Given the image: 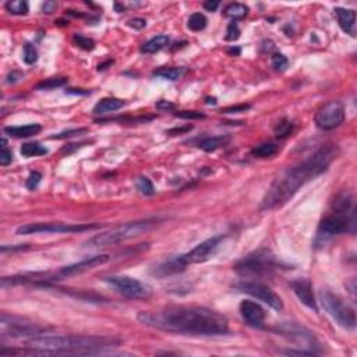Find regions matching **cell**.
Here are the masks:
<instances>
[{
    "label": "cell",
    "mask_w": 357,
    "mask_h": 357,
    "mask_svg": "<svg viewBox=\"0 0 357 357\" xmlns=\"http://www.w3.org/2000/svg\"><path fill=\"white\" fill-rule=\"evenodd\" d=\"M138 321L151 328L193 335H223L228 318L205 307H167L159 311H141Z\"/></svg>",
    "instance_id": "6da1fadb"
},
{
    "label": "cell",
    "mask_w": 357,
    "mask_h": 357,
    "mask_svg": "<svg viewBox=\"0 0 357 357\" xmlns=\"http://www.w3.org/2000/svg\"><path fill=\"white\" fill-rule=\"evenodd\" d=\"M336 156L338 147L328 144L321 147L306 161L289 167L282 174H279L262 198L260 206L261 211H269L283 206L304 184L325 172Z\"/></svg>",
    "instance_id": "7a4b0ae2"
},
{
    "label": "cell",
    "mask_w": 357,
    "mask_h": 357,
    "mask_svg": "<svg viewBox=\"0 0 357 357\" xmlns=\"http://www.w3.org/2000/svg\"><path fill=\"white\" fill-rule=\"evenodd\" d=\"M120 340L105 336H84V335H64V336H32L24 342L25 347L38 349L45 354H94L103 347L119 345Z\"/></svg>",
    "instance_id": "3957f363"
},
{
    "label": "cell",
    "mask_w": 357,
    "mask_h": 357,
    "mask_svg": "<svg viewBox=\"0 0 357 357\" xmlns=\"http://www.w3.org/2000/svg\"><path fill=\"white\" fill-rule=\"evenodd\" d=\"M155 219H142V221H135V222H128L116 228L111 229L108 232L96 234L94 237H91L88 241H85V247H108V245L117 244L126 240L135 237L138 234L144 233L147 230H150L155 225Z\"/></svg>",
    "instance_id": "277c9868"
},
{
    "label": "cell",
    "mask_w": 357,
    "mask_h": 357,
    "mask_svg": "<svg viewBox=\"0 0 357 357\" xmlns=\"http://www.w3.org/2000/svg\"><path fill=\"white\" fill-rule=\"evenodd\" d=\"M319 300L331 317L339 324L342 328L354 329L356 328V312L354 308L340 299L339 296L332 293L331 290L323 289L319 292Z\"/></svg>",
    "instance_id": "5b68a950"
},
{
    "label": "cell",
    "mask_w": 357,
    "mask_h": 357,
    "mask_svg": "<svg viewBox=\"0 0 357 357\" xmlns=\"http://www.w3.org/2000/svg\"><path fill=\"white\" fill-rule=\"evenodd\" d=\"M278 262L271 251L258 250L240 260L234 269L241 275H265L276 269Z\"/></svg>",
    "instance_id": "8992f818"
},
{
    "label": "cell",
    "mask_w": 357,
    "mask_h": 357,
    "mask_svg": "<svg viewBox=\"0 0 357 357\" xmlns=\"http://www.w3.org/2000/svg\"><path fill=\"white\" fill-rule=\"evenodd\" d=\"M100 225H81V223H63V222H48V223H27L17 228V234H38V233H77L98 229Z\"/></svg>",
    "instance_id": "52a82bcc"
},
{
    "label": "cell",
    "mask_w": 357,
    "mask_h": 357,
    "mask_svg": "<svg viewBox=\"0 0 357 357\" xmlns=\"http://www.w3.org/2000/svg\"><path fill=\"white\" fill-rule=\"evenodd\" d=\"M46 327H41L39 324L28 321L24 318L9 317L7 314H2V336L7 338H22V336H35L46 332Z\"/></svg>",
    "instance_id": "ba28073f"
},
{
    "label": "cell",
    "mask_w": 357,
    "mask_h": 357,
    "mask_svg": "<svg viewBox=\"0 0 357 357\" xmlns=\"http://www.w3.org/2000/svg\"><path fill=\"white\" fill-rule=\"evenodd\" d=\"M108 283H111L115 289L122 293L123 296H126L128 299H134V300H145L150 299L152 295V289L150 284L141 282L138 279L130 278V276H111L106 279Z\"/></svg>",
    "instance_id": "9c48e42d"
},
{
    "label": "cell",
    "mask_w": 357,
    "mask_h": 357,
    "mask_svg": "<svg viewBox=\"0 0 357 357\" xmlns=\"http://www.w3.org/2000/svg\"><path fill=\"white\" fill-rule=\"evenodd\" d=\"M225 239H226V236H223V234L213 236L211 239H206L205 241L195 245L194 248L189 251L187 254L177 257V261L180 262V265L183 268H186L187 265H191V264H201V262L208 261L217 253L218 248L221 247V243Z\"/></svg>",
    "instance_id": "30bf717a"
},
{
    "label": "cell",
    "mask_w": 357,
    "mask_h": 357,
    "mask_svg": "<svg viewBox=\"0 0 357 357\" xmlns=\"http://www.w3.org/2000/svg\"><path fill=\"white\" fill-rule=\"evenodd\" d=\"M236 288L243 293H247V295L253 296L258 300L264 301L265 304L272 307L273 310H282L283 308L282 299L267 284L260 283V282H253V280H245V282L236 283Z\"/></svg>",
    "instance_id": "8fae6325"
},
{
    "label": "cell",
    "mask_w": 357,
    "mask_h": 357,
    "mask_svg": "<svg viewBox=\"0 0 357 357\" xmlns=\"http://www.w3.org/2000/svg\"><path fill=\"white\" fill-rule=\"evenodd\" d=\"M345 120V108L339 100H331L318 109L315 113V123L321 130H334L339 127Z\"/></svg>",
    "instance_id": "7c38bea8"
},
{
    "label": "cell",
    "mask_w": 357,
    "mask_h": 357,
    "mask_svg": "<svg viewBox=\"0 0 357 357\" xmlns=\"http://www.w3.org/2000/svg\"><path fill=\"white\" fill-rule=\"evenodd\" d=\"M350 218L347 217V213L342 212H334L332 215H329L319 223L318 228V239H331L336 234L345 233L351 225Z\"/></svg>",
    "instance_id": "4fadbf2b"
},
{
    "label": "cell",
    "mask_w": 357,
    "mask_h": 357,
    "mask_svg": "<svg viewBox=\"0 0 357 357\" xmlns=\"http://www.w3.org/2000/svg\"><path fill=\"white\" fill-rule=\"evenodd\" d=\"M109 260H111V257L108 256V254H99V256L89 257V258H85V260H81V261L74 262V264H70V265L60 268V269L57 271V276L70 278V276L81 275V273L88 272L91 269L99 267V265H103V264H106Z\"/></svg>",
    "instance_id": "5bb4252c"
},
{
    "label": "cell",
    "mask_w": 357,
    "mask_h": 357,
    "mask_svg": "<svg viewBox=\"0 0 357 357\" xmlns=\"http://www.w3.org/2000/svg\"><path fill=\"white\" fill-rule=\"evenodd\" d=\"M240 314L245 323L254 328H262L265 323V310L258 303L251 300H243L240 303Z\"/></svg>",
    "instance_id": "9a60e30c"
},
{
    "label": "cell",
    "mask_w": 357,
    "mask_h": 357,
    "mask_svg": "<svg viewBox=\"0 0 357 357\" xmlns=\"http://www.w3.org/2000/svg\"><path fill=\"white\" fill-rule=\"evenodd\" d=\"M292 289L295 292V295L297 296V299L307 306L308 308H311L314 311H317V301L314 297V292H312V284L308 279H296L292 283Z\"/></svg>",
    "instance_id": "2e32d148"
},
{
    "label": "cell",
    "mask_w": 357,
    "mask_h": 357,
    "mask_svg": "<svg viewBox=\"0 0 357 357\" xmlns=\"http://www.w3.org/2000/svg\"><path fill=\"white\" fill-rule=\"evenodd\" d=\"M334 11L338 17L340 28L346 33L356 37V11L350 9H342V7H336Z\"/></svg>",
    "instance_id": "e0dca14e"
},
{
    "label": "cell",
    "mask_w": 357,
    "mask_h": 357,
    "mask_svg": "<svg viewBox=\"0 0 357 357\" xmlns=\"http://www.w3.org/2000/svg\"><path fill=\"white\" fill-rule=\"evenodd\" d=\"M42 131V126L32 123V124H27V126H10V127H5V133L16 137V138H27V137H32L37 135Z\"/></svg>",
    "instance_id": "ac0fdd59"
},
{
    "label": "cell",
    "mask_w": 357,
    "mask_h": 357,
    "mask_svg": "<svg viewBox=\"0 0 357 357\" xmlns=\"http://www.w3.org/2000/svg\"><path fill=\"white\" fill-rule=\"evenodd\" d=\"M124 105H126L124 100L119 99V98H102L94 106L92 112H94L95 115H106V113H111V112L122 109Z\"/></svg>",
    "instance_id": "d6986e66"
},
{
    "label": "cell",
    "mask_w": 357,
    "mask_h": 357,
    "mask_svg": "<svg viewBox=\"0 0 357 357\" xmlns=\"http://www.w3.org/2000/svg\"><path fill=\"white\" fill-rule=\"evenodd\" d=\"M229 141H230L229 135H213V137H206V138L201 139L198 142V147L206 152H212V151L219 150L221 147H225Z\"/></svg>",
    "instance_id": "ffe728a7"
},
{
    "label": "cell",
    "mask_w": 357,
    "mask_h": 357,
    "mask_svg": "<svg viewBox=\"0 0 357 357\" xmlns=\"http://www.w3.org/2000/svg\"><path fill=\"white\" fill-rule=\"evenodd\" d=\"M169 44V38L166 35H156L154 38H151L150 41H147L142 46H141V52L151 55V53H156L163 48H166Z\"/></svg>",
    "instance_id": "44dd1931"
},
{
    "label": "cell",
    "mask_w": 357,
    "mask_h": 357,
    "mask_svg": "<svg viewBox=\"0 0 357 357\" xmlns=\"http://www.w3.org/2000/svg\"><path fill=\"white\" fill-rule=\"evenodd\" d=\"M184 73H186L184 67H162L159 70L154 72V76L163 78V80H169V81H176L178 78H182Z\"/></svg>",
    "instance_id": "7402d4cb"
},
{
    "label": "cell",
    "mask_w": 357,
    "mask_h": 357,
    "mask_svg": "<svg viewBox=\"0 0 357 357\" xmlns=\"http://www.w3.org/2000/svg\"><path fill=\"white\" fill-rule=\"evenodd\" d=\"M20 152L25 158H32V156L46 155L48 148H45L44 145L38 144V142H27V144H22Z\"/></svg>",
    "instance_id": "603a6c76"
},
{
    "label": "cell",
    "mask_w": 357,
    "mask_h": 357,
    "mask_svg": "<svg viewBox=\"0 0 357 357\" xmlns=\"http://www.w3.org/2000/svg\"><path fill=\"white\" fill-rule=\"evenodd\" d=\"M278 151H279V147L276 144H272V142H264V144L256 147L254 150L251 151V154H253V156H256V158H261V159H264V158H271V156H273L276 152H278Z\"/></svg>",
    "instance_id": "cb8c5ba5"
},
{
    "label": "cell",
    "mask_w": 357,
    "mask_h": 357,
    "mask_svg": "<svg viewBox=\"0 0 357 357\" xmlns=\"http://www.w3.org/2000/svg\"><path fill=\"white\" fill-rule=\"evenodd\" d=\"M248 13V7L243 3H232L225 9V16L229 18H233V20H239L243 17L247 16Z\"/></svg>",
    "instance_id": "d4e9b609"
},
{
    "label": "cell",
    "mask_w": 357,
    "mask_h": 357,
    "mask_svg": "<svg viewBox=\"0 0 357 357\" xmlns=\"http://www.w3.org/2000/svg\"><path fill=\"white\" fill-rule=\"evenodd\" d=\"M67 83H68V78L67 77H52L45 80V81H41L37 85V89L38 91H49V89L60 88L63 85H66Z\"/></svg>",
    "instance_id": "484cf974"
},
{
    "label": "cell",
    "mask_w": 357,
    "mask_h": 357,
    "mask_svg": "<svg viewBox=\"0 0 357 357\" xmlns=\"http://www.w3.org/2000/svg\"><path fill=\"white\" fill-rule=\"evenodd\" d=\"M206 22L208 21H206V17L204 16V14L194 13V14H191L189 20H187V27H189L191 31L198 32V31H202V29L206 27Z\"/></svg>",
    "instance_id": "4316f807"
},
{
    "label": "cell",
    "mask_w": 357,
    "mask_h": 357,
    "mask_svg": "<svg viewBox=\"0 0 357 357\" xmlns=\"http://www.w3.org/2000/svg\"><path fill=\"white\" fill-rule=\"evenodd\" d=\"M6 10L16 16H24L28 13V3L24 0H10L6 3Z\"/></svg>",
    "instance_id": "83f0119b"
},
{
    "label": "cell",
    "mask_w": 357,
    "mask_h": 357,
    "mask_svg": "<svg viewBox=\"0 0 357 357\" xmlns=\"http://www.w3.org/2000/svg\"><path fill=\"white\" fill-rule=\"evenodd\" d=\"M292 130H293L292 122L288 120V119H282V120H279V122L276 123L273 131H275L276 138H284V137H288V135L292 133Z\"/></svg>",
    "instance_id": "f1b7e54d"
},
{
    "label": "cell",
    "mask_w": 357,
    "mask_h": 357,
    "mask_svg": "<svg viewBox=\"0 0 357 357\" xmlns=\"http://www.w3.org/2000/svg\"><path fill=\"white\" fill-rule=\"evenodd\" d=\"M137 189L139 190V193L144 195H152L155 193L154 190V184L151 183V180L148 177H138L137 178Z\"/></svg>",
    "instance_id": "f546056e"
},
{
    "label": "cell",
    "mask_w": 357,
    "mask_h": 357,
    "mask_svg": "<svg viewBox=\"0 0 357 357\" xmlns=\"http://www.w3.org/2000/svg\"><path fill=\"white\" fill-rule=\"evenodd\" d=\"M24 61L27 64H33L35 61L38 60V50L37 48L31 44H27L24 46V56H22Z\"/></svg>",
    "instance_id": "4dcf8cb0"
},
{
    "label": "cell",
    "mask_w": 357,
    "mask_h": 357,
    "mask_svg": "<svg viewBox=\"0 0 357 357\" xmlns=\"http://www.w3.org/2000/svg\"><path fill=\"white\" fill-rule=\"evenodd\" d=\"M73 39H74V42L77 44V46L83 48L84 50H92L95 48L94 41H92L91 38L84 37V35H81V33H74Z\"/></svg>",
    "instance_id": "1f68e13d"
},
{
    "label": "cell",
    "mask_w": 357,
    "mask_h": 357,
    "mask_svg": "<svg viewBox=\"0 0 357 357\" xmlns=\"http://www.w3.org/2000/svg\"><path fill=\"white\" fill-rule=\"evenodd\" d=\"M6 145H7L6 138H2V151H0V165L2 166H7L13 161V154H11V151Z\"/></svg>",
    "instance_id": "d6a6232c"
},
{
    "label": "cell",
    "mask_w": 357,
    "mask_h": 357,
    "mask_svg": "<svg viewBox=\"0 0 357 357\" xmlns=\"http://www.w3.org/2000/svg\"><path fill=\"white\" fill-rule=\"evenodd\" d=\"M88 131L87 128H73V130H67V131H63V133L56 134V135H52L53 139H64V138H70V137H76V135H81V134H85Z\"/></svg>",
    "instance_id": "836d02e7"
},
{
    "label": "cell",
    "mask_w": 357,
    "mask_h": 357,
    "mask_svg": "<svg viewBox=\"0 0 357 357\" xmlns=\"http://www.w3.org/2000/svg\"><path fill=\"white\" fill-rule=\"evenodd\" d=\"M271 61H272L273 68H275V70H278V72H283L284 68L288 67V59H286L283 55H280V53H275V55H272Z\"/></svg>",
    "instance_id": "e575fe53"
},
{
    "label": "cell",
    "mask_w": 357,
    "mask_h": 357,
    "mask_svg": "<svg viewBox=\"0 0 357 357\" xmlns=\"http://www.w3.org/2000/svg\"><path fill=\"white\" fill-rule=\"evenodd\" d=\"M174 116L180 119H187V120H194V119H205V115L197 111H182L174 113Z\"/></svg>",
    "instance_id": "d590c367"
},
{
    "label": "cell",
    "mask_w": 357,
    "mask_h": 357,
    "mask_svg": "<svg viewBox=\"0 0 357 357\" xmlns=\"http://www.w3.org/2000/svg\"><path fill=\"white\" fill-rule=\"evenodd\" d=\"M41 178H42V174L39 172H31L29 173V176H28L27 178V183H25V186H27L28 190H35L37 187L39 186V183H41Z\"/></svg>",
    "instance_id": "8d00e7d4"
},
{
    "label": "cell",
    "mask_w": 357,
    "mask_h": 357,
    "mask_svg": "<svg viewBox=\"0 0 357 357\" xmlns=\"http://www.w3.org/2000/svg\"><path fill=\"white\" fill-rule=\"evenodd\" d=\"M240 37V29H239V25L236 24V22H230L228 27V31H226V39L228 41H236V39H239Z\"/></svg>",
    "instance_id": "74e56055"
},
{
    "label": "cell",
    "mask_w": 357,
    "mask_h": 357,
    "mask_svg": "<svg viewBox=\"0 0 357 357\" xmlns=\"http://www.w3.org/2000/svg\"><path fill=\"white\" fill-rule=\"evenodd\" d=\"M85 144H88V141H84V142H78V144H68V145H66V147H64L63 150H61V152H63V154H67V155H68V154H73L74 151L80 150V148H81V147H84Z\"/></svg>",
    "instance_id": "f35d334b"
},
{
    "label": "cell",
    "mask_w": 357,
    "mask_h": 357,
    "mask_svg": "<svg viewBox=\"0 0 357 357\" xmlns=\"http://www.w3.org/2000/svg\"><path fill=\"white\" fill-rule=\"evenodd\" d=\"M250 105H239V106H232V108H226L222 109V113H240V112H245L250 109Z\"/></svg>",
    "instance_id": "ab89813d"
},
{
    "label": "cell",
    "mask_w": 357,
    "mask_h": 357,
    "mask_svg": "<svg viewBox=\"0 0 357 357\" xmlns=\"http://www.w3.org/2000/svg\"><path fill=\"white\" fill-rule=\"evenodd\" d=\"M127 24L131 28H135V29H142L147 25V21L144 18H131V20H128Z\"/></svg>",
    "instance_id": "60d3db41"
},
{
    "label": "cell",
    "mask_w": 357,
    "mask_h": 357,
    "mask_svg": "<svg viewBox=\"0 0 357 357\" xmlns=\"http://www.w3.org/2000/svg\"><path fill=\"white\" fill-rule=\"evenodd\" d=\"M156 108H158L159 111L170 112L173 111L176 106H174V103H172V102H167V100H159V102L156 103Z\"/></svg>",
    "instance_id": "b9f144b4"
},
{
    "label": "cell",
    "mask_w": 357,
    "mask_h": 357,
    "mask_svg": "<svg viewBox=\"0 0 357 357\" xmlns=\"http://www.w3.org/2000/svg\"><path fill=\"white\" fill-rule=\"evenodd\" d=\"M56 7H57L56 2H45L42 5V11L46 14H50V13H53L56 10Z\"/></svg>",
    "instance_id": "7bdbcfd3"
},
{
    "label": "cell",
    "mask_w": 357,
    "mask_h": 357,
    "mask_svg": "<svg viewBox=\"0 0 357 357\" xmlns=\"http://www.w3.org/2000/svg\"><path fill=\"white\" fill-rule=\"evenodd\" d=\"M219 2L218 0H208V2H205L204 3V9H205L206 11H215L219 7Z\"/></svg>",
    "instance_id": "ee69618b"
},
{
    "label": "cell",
    "mask_w": 357,
    "mask_h": 357,
    "mask_svg": "<svg viewBox=\"0 0 357 357\" xmlns=\"http://www.w3.org/2000/svg\"><path fill=\"white\" fill-rule=\"evenodd\" d=\"M193 128V126H184V127H174L172 128V130H169V131H166L167 134H170V135H176V134H182V133H187V131H190Z\"/></svg>",
    "instance_id": "f6af8a7d"
},
{
    "label": "cell",
    "mask_w": 357,
    "mask_h": 357,
    "mask_svg": "<svg viewBox=\"0 0 357 357\" xmlns=\"http://www.w3.org/2000/svg\"><path fill=\"white\" fill-rule=\"evenodd\" d=\"M20 78H22V73H20V72H13L11 74H9V77H7V83L9 84H14V83H17Z\"/></svg>",
    "instance_id": "bcb514c9"
},
{
    "label": "cell",
    "mask_w": 357,
    "mask_h": 357,
    "mask_svg": "<svg viewBox=\"0 0 357 357\" xmlns=\"http://www.w3.org/2000/svg\"><path fill=\"white\" fill-rule=\"evenodd\" d=\"M112 63H113V61L109 60V61H108V63H103V64H99V67H98V68H99V70H103V68H106V66H108V64H112Z\"/></svg>",
    "instance_id": "7dc6e473"
}]
</instances>
